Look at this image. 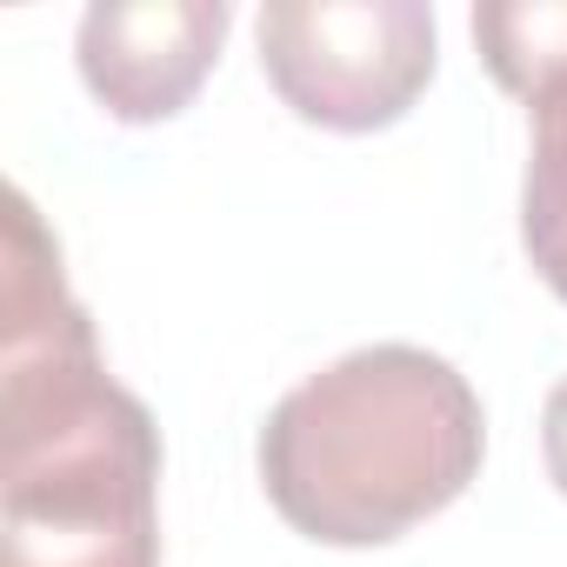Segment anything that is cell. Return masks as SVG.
Returning <instances> with one entry per match:
<instances>
[{"label":"cell","instance_id":"4","mask_svg":"<svg viewBox=\"0 0 567 567\" xmlns=\"http://www.w3.org/2000/svg\"><path fill=\"white\" fill-rule=\"evenodd\" d=\"M227 28H234L227 0H101L81 14L74 61L87 94L114 121L147 127L200 94Z\"/></svg>","mask_w":567,"mask_h":567},{"label":"cell","instance_id":"6","mask_svg":"<svg viewBox=\"0 0 567 567\" xmlns=\"http://www.w3.org/2000/svg\"><path fill=\"white\" fill-rule=\"evenodd\" d=\"M474 48L507 94L534 101L567 81V0H487L474 8Z\"/></svg>","mask_w":567,"mask_h":567},{"label":"cell","instance_id":"7","mask_svg":"<svg viewBox=\"0 0 567 567\" xmlns=\"http://www.w3.org/2000/svg\"><path fill=\"white\" fill-rule=\"evenodd\" d=\"M540 454H547V481L567 494V381H554V394L540 408Z\"/></svg>","mask_w":567,"mask_h":567},{"label":"cell","instance_id":"3","mask_svg":"<svg viewBox=\"0 0 567 567\" xmlns=\"http://www.w3.org/2000/svg\"><path fill=\"white\" fill-rule=\"evenodd\" d=\"M260 68L274 94L315 127H394L434 81V8L421 0H267Z\"/></svg>","mask_w":567,"mask_h":567},{"label":"cell","instance_id":"5","mask_svg":"<svg viewBox=\"0 0 567 567\" xmlns=\"http://www.w3.org/2000/svg\"><path fill=\"white\" fill-rule=\"evenodd\" d=\"M527 114H534V147L520 187V247L534 274L567 301V81L540 87Z\"/></svg>","mask_w":567,"mask_h":567},{"label":"cell","instance_id":"2","mask_svg":"<svg viewBox=\"0 0 567 567\" xmlns=\"http://www.w3.org/2000/svg\"><path fill=\"white\" fill-rule=\"evenodd\" d=\"M487 414L467 374L427 348L381 341L280 394L260 427L274 514L321 547H381L467 494Z\"/></svg>","mask_w":567,"mask_h":567},{"label":"cell","instance_id":"1","mask_svg":"<svg viewBox=\"0 0 567 567\" xmlns=\"http://www.w3.org/2000/svg\"><path fill=\"white\" fill-rule=\"evenodd\" d=\"M0 567H161V427L107 374L21 187L0 274Z\"/></svg>","mask_w":567,"mask_h":567}]
</instances>
